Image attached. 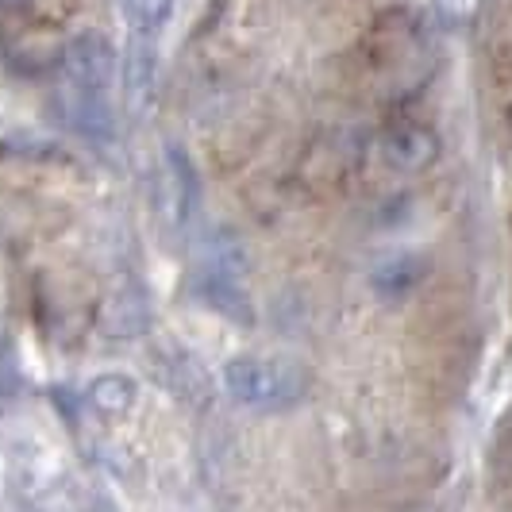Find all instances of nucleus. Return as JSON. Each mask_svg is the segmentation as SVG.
Listing matches in <instances>:
<instances>
[{"mask_svg":"<svg viewBox=\"0 0 512 512\" xmlns=\"http://www.w3.org/2000/svg\"><path fill=\"white\" fill-rule=\"evenodd\" d=\"M170 12H174V0H124V16L135 31H158L170 20Z\"/></svg>","mask_w":512,"mask_h":512,"instance_id":"6","label":"nucleus"},{"mask_svg":"<svg viewBox=\"0 0 512 512\" xmlns=\"http://www.w3.org/2000/svg\"><path fill=\"white\" fill-rule=\"evenodd\" d=\"M66 120L74 124V131H81L85 139H108L112 135V112H108V101L97 89H77V85H66Z\"/></svg>","mask_w":512,"mask_h":512,"instance_id":"3","label":"nucleus"},{"mask_svg":"<svg viewBox=\"0 0 512 512\" xmlns=\"http://www.w3.org/2000/svg\"><path fill=\"white\" fill-rule=\"evenodd\" d=\"M135 397H139V389L124 374H104V378H97V382L89 385V401L101 412H108V416L128 412L135 405Z\"/></svg>","mask_w":512,"mask_h":512,"instance_id":"4","label":"nucleus"},{"mask_svg":"<svg viewBox=\"0 0 512 512\" xmlns=\"http://www.w3.org/2000/svg\"><path fill=\"white\" fill-rule=\"evenodd\" d=\"M224 389L247 409L278 412L305 397L308 378L282 359H235L224 366Z\"/></svg>","mask_w":512,"mask_h":512,"instance_id":"1","label":"nucleus"},{"mask_svg":"<svg viewBox=\"0 0 512 512\" xmlns=\"http://www.w3.org/2000/svg\"><path fill=\"white\" fill-rule=\"evenodd\" d=\"M151 77H154V51H151V47H143V54L131 51V58H128V89H131V97H139V89H147V85H151Z\"/></svg>","mask_w":512,"mask_h":512,"instance_id":"7","label":"nucleus"},{"mask_svg":"<svg viewBox=\"0 0 512 512\" xmlns=\"http://www.w3.org/2000/svg\"><path fill=\"white\" fill-rule=\"evenodd\" d=\"M385 154H389L393 162H401V166H424V162L436 154V143H432L428 131L409 128L385 139Z\"/></svg>","mask_w":512,"mask_h":512,"instance_id":"5","label":"nucleus"},{"mask_svg":"<svg viewBox=\"0 0 512 512\" xmlns=\"http://www.w3.org/2000/svg\"><path fill=\"white\" fill-rule=\"evenodd\" d=\"M112 70H116V51H112V43L104 39L101 31H81V35H74L66 43V51H62L66 85L104 93L108 81H112Z\"/></svg>","mask_w":512,"mask_h":512,"instance_id":"2","label":"nucleus"}]
</instances>
